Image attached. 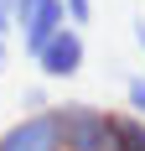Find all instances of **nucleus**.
I'll return each mask as SVG.
<instances>
[{
  "instance_id": "1",
  "label": "nucleus",
  "mask_w": 145,
  "mask_h": 151,
  "mask_svg": "<svg viewBox=\"0 0 145 151\" xmlns=\"http://www.w3.org/2000/svg\"><path fill=\"white\" fill-rule=\"evenodd\" d=\"M57 136H62V151H109L114 109L88 104V99H68V104H57Z\"/></svg>"
},
{
  "instance_id": "2",
  "label": "nucleus",
  "mask_w": 145,
  "mask_h": 151,
  "mask_svg": "<svg viewBox=\"0 0 145 151\" xmlns=\"http://www.w3.org/2000/svg\"><path fill=\"white\" fill-rule=\"evenodd\" d=\"M31 63H36V73H42V78H52V83L78 78V73H83V63H88L83 26H57L42 47H36V52H31Z\"/></svg>"
},
{
  "instance_id": "3",
  "label": "nucleus",
  "mask_w": 145,
  "mask_h": 151,
  "mask_svg": "<svg viewBox=\"0 0 145 151\" xmlns=\"http://www.w3.org/2000/svg\"><path fill=\"white\" fill-rule=\"evenodd\" d=\"M57 26H68V5H62V0H11V37L26 47V58Z\"/></svg>"
},
{
  "instance_id": "4",
  "label": "nucleus",
  "mask_w": 145,
  "mask_h": 151,
  "mask_svg": "<svg viewBox=\"0 0 145 151\" xmlns=\"http://www.w3.org/2000/svg\"><path fill=\"white\" fill-rule=\"evenodd\" d=\"M0 151H62L57 136V104H36L21 120H11L0 130Z\"/></svg>"
},
{
  "instance_id": "5",
  "label": "nucleus",
  "mask_w": 145,
  "mask_h": 151,
  "mask_svg": "<svg viewBox=\"0 0 145 151\" xmlns=\"http://www.w3.org/2000/svg\"><path fill=\"white\" fill-rule=\"evenodd\" d=\"M109 151H145V120L140 115H119L114 109V136H109Z\"/></svg>"
},
{
  "instance_id": "6",
  "label": "nucleus",
  "mask_w": 145,
  "mask_h": 151,
  "mask_svg": "<svg viewBox=\"0 0 145 151\" xmlns=\"http://www.w3.org/2000/svg\"><path fill=\"white\" fill-rule=\"evenodd\" d=\"M124 104H130V115H140V120H145V73L124 78Z\"/></svg>"
},
{
  "instance_id": "7",
  "label": "nucleus",
  "mask_w": 145,
  "mask_h": 151,
  "mask_svg": "<svg viewBox=\"0 0 145 151\" xmlns=\"http://www.w3.org/2000/svg\"><path fill=\"white\" fill-rule=\"evenodd\" d=\"M68 5V26H83V21H93V0H62Z\"/></svg>"
},
{
  "instance_id": "8",
  "label": "nucleus",
  "mask_w": 145,
  "mask_h": 151,
  "mask_svg": "<svg viewBox=\"0 0 145 151\" xmlns=\"http://www.w3.org/2000/svg\"><path fill=\"white\" fill-rule=\"evenodd\" d=\"M0 31L11 37V0H0Z\"/></svg>"
},
{
  "instance_id": "9",
  "label": "nucleus",
  "mask_w": 145,
  "mask_h": 151,
  "mask_svg": "<svg viewBox=\"0 0 145 151\" xmlns=\"http://www.w3.org/2000/svg\"><path fill=\"white\" fill-rule=\"evenodd\" d=\"M135 47H140V58H145V21L135 16Z\"/></svg>"
}]
</instances>
